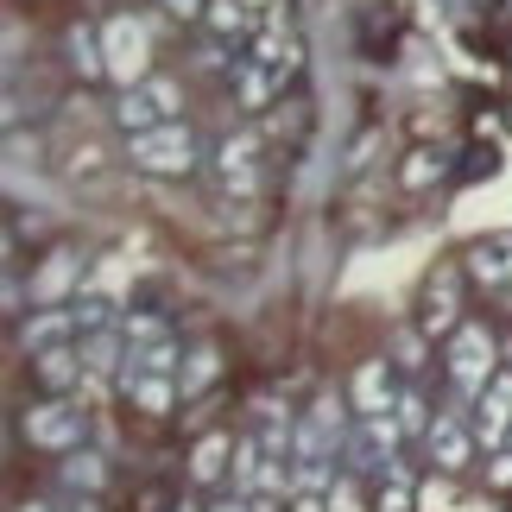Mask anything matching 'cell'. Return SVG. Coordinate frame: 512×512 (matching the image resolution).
Here are the masks:
<instances>
[{"instance_id":"obj_1","label":"cell","mask_w":512,"mask_h":512,"mask_svg":"<svg viewBox=\"0 0 512 512\" xmlns=\"http://www.w3.org/2000/svg\"><path fill=\"white\" fill-rule=\"evenodd\" d=\"M102 57H108V76H114L121 89L146 83V76H152V32H146L133 13L108 19V26H102Z\"/></svg>"},{"instance_id":"obj_2","label":"cell","mask_w":512,"mask_h":512,"mask_svg":"<svg viewBox=\"0 0 512 512\" xmlns=\"http://www.w3.org/2000/svg\"><path fill=\"white\" fill-rule=\"evenodd\" d=\"M449 380H456V392L462 399H475V392L500 373V348H494V336H487L481 323H462L456 336H449Z\"/></svg>"},{"instance_id":"obj_3","label":"cell","mask_w":512,"mask_h":512,"mask_svg":"<svg viewBox=\"0 0 512 512\" xmlns=\"http://www.w3.org/2000/svg\"><path fill=\"white\" fill-rule=\"evenodd\" d=\"M127 159L140 171H159V177H184L196 171V133L190 127H152V133H127Z\"/></svg>"},{"instance_id":"obj_4","label":"cell","mask_w":512,"mask_h":512,"mask_svg":"<svg viewBox=\"0 0 512 512\" xmlns=\"http://www.w3.org/2000/svg\"><path fill=\"white\" fill-rule=\"evenodd\" d=\"M121 336H127L121 380H140V373H171V380H177V336L159 317H127Z\"/></svg>"},{"instance_id":"obj_5","label":"cell","mask_w":512,"mask_h":512,"mask_svg":"<svg viewBox=\"0 0 512 512\" xmlns=\"http://www.w3.org/2000/svg\"><path fill=\"white\" fill-rule=\"evenodd\" d=\"M177 83L171 76H146V83L121 89V102H114V121H121L127 133H152V127H171L177 121Z\"/></svg>"},{"instance_id":"obj_6","label":"cell","mask_w":512,"mask_h":512,"mask_svg":"<svg viewBox=\"0 0 512 512\" xmlns=\"http://www.w3.org/2000/svg\"><path fill=\"white\" fill-rule=\"evenodd\" d=\"M83 430H89V411L76 399H45L26 411V437L38 449H57V456H70V449H83Z\"/></svg>"},{"instance_id":"obj_7","label":"cell","mask_w":512,"mask_h":512,"mask_svg":"<svg viewBox=\"0 0 512 512\" xmlns=\"http://www.w3.org/2000/svg\"><path fill=\"white\" fill-rule=\"evenodd\" d=\"M399 456V424L392 418H354V437H348V468L354 475H373V481H386L392 462Z\"/></svg>"},{"instance_id":"obj_8","label":"cell","mask_w":512,"mask_h":512,"mask_svg":"<svg viewBox=\"0 0 512 512\" xmlns=\"http://www.w3.org/2000/svg\"><path fill=\"white\" fill-rule=\"evenodd\" d=\"M468 424H475L481 443L506 449V437H512V373H506V367L475 392V399H468Z\"/></svg>"},{"instance_id":"obj_9","label":"cell","mask_w":512,"mask_h":512,"mask_svg":"<svg viewBox=\"0 0 512 512\" xmlns=\"http://www.w3.org/2000/svg\"><path fill=\"white\" fill-rule=\"evenodd\" d=\"M215 171H222V190L228 196H253L260 190V133H234V140H222V152H215Z\"/></svg>"},{"instance_id":"obj_10","label":"cell","mask_w":512,"mask_h":512,"mask_svg":"<svg viewBox=\"0 0 512 512\" xmlns=\"http://www.w3.org/2000/svg\"><path fill=\"white\" fill-rule=\"evenodd\" d=\"M475 424L462 418V411H437V424H430V437H424V449H430V462L437 468H449V475H456V468H468V456H475Z\"/></svg>"},{"instance_id":"obj_11","label":"cell","mask_w":512,"mask_h":512,"mask_svg":"<svg viewBox=\"0 0 512 512\" xmlns=\"http://www.w3.org/2000/svg\"><path fill=\"white\" fill-rule=\"evenodd\" d=\"M348 399H354V418H392V405H399V386H392L386 361H361V367H354Z\"/></svg>"},{"instance_id":"obj_12","label":"cell","mask_w":512,"mask_h":512,"mask_svg":"<svg viewBox=\"0 0 512 512\" xmlns=\"http://www.w3.org/2000/svg\"><path fill=\"white\" fill-rule=\"evenodd\" d=\"M19 342H26V354L38 361V354H57V348H70V342H83V329H76V310H38V317L19 329Z\"/></svg>"},{"instance_id":"obj_13","label":"cell","mask_w":512,"mask_h":512,"mask_svg":"<svg viewBox=\"0 0 512 512\" xmlns=\"http://www.w3.org/2000/svg\"><path fill=\"white\" fill-rule=\"evenodd\" d=\"M468 272H475L481 285H506L512 279V228L481 234V241L468 247Z\"/></svg>"},{"instance_id":"obj_14","label":"cell","mask_w":512,"mask_h":512,"mask_svg":"<svg viewBox=\"0 0 512 512\" xmlns=\"http://www.w3.org/2000/svg\"><path fill=\"white\" fill-rule=\"evenodd\" d=\"M253 64H266V70L291 76V70H298V32H291L285 19H266L260 38H253Z\"/></svg>"},{"instance_id":"obj_15","label":"cell","mask_w":512,"mask_h":512,"mask_svg":"<svg viewBox=\"0 0 512 512\" xmlns=\"http://www.w3.org/2000/svg\"><path fill=\"white\" fill-rule=\"evenodd\" d=\"M83 279V260L76 253H51L45 266H38V279H32V304L38 310H51V304H64V291Z\"/></svg>"},{"instance_id":"obj_16","label":"cell","mask_w":512,"mask_h":512,"mask_svg":"<svg viewBox=\"0 0 512 512\" xmlns=\"http://www.w3.org/2000/svg\"><path fill=\"white\" fill-rule=\"evenodd\" d=\"M456 272H437V279H430L424 285V329H430V336H456Z\"/></svg>"},{"instance_id":"obj_17","label":"cell","mask_w":512,"mask_h":512,"mask_svg":"<svg viewBox=\"0 0 512 512\" xmlns=\"http://www.w3.org/2000/svg\"><path fill=\"white\" fill-rule=\"evenodd\" d=\"M222 475H234V437H203L190 449V481H222Z\"/></svg>"},{"instance_id":"obj_18","label":"cell","mask_w":512,"mask_h":512,"mask_svg":"<svg viewBox=\"0 0 512 512\" xmlns=\"http://www.w3.org/2000/svg\"><path fill=\"white\" fill-rule=\"evenodd\" d=\"M121 386H127V399L140 405V411H152V418H159V411H171V399L184 392L171 373H140V380H121Z\"/></svg>"},{"instance_id":"obj_19","label":"cell","mask_w":512,"mask_h":512,"mask_svg":"<svg viewBox=\"0 0 512 512\" xmlns=\"http://www.w3.org/2000/svg\"><path fill=\"white\" fill-rule=\"evenodd\" d=\"M38 380H45L51 392H70L76 380H83V354H76V348H57V354H38Z\"/></svg>"},{"instance_id":"obj_20","label":"cell","mask_w":512,"mask_h":512,"mask_svg":"<svg viewBox=\"0 0 512 512\" xmlns=\"http://www.w3.org/2000/svg\"><path fill=\"white\" fill-rule=\"evenodd\" d=\"M234 89H241V102H247V108H266L272 95L285 89V76H279V70H266V64H253V57H247V64H241V83H234Z\"/></svg>"},{"instance_id":"obj_21","label":"cell","mask_w":512,"mask_h":512,"mask_svg":"<svg viewBox=\"0 0 512 512\" xmlns=\"http://www.w3.org/2000/svg\"><path fill=\"white\" fill-rule=\"evenodd\" d=\"M70 64L83 76H108V57H102V32L95 26H70Z\"/></svg>"},{"instance_id":"obj_22","label":"cell","mask_w":512,"mask_h":512,"mask_svg":"<svg viewBox=\"0 0 512 512\" xmlns=\"http://www.w3.org/2000/svg\"><path fill=\"white\" fill-rule=\"evenodd\" d=\"M102 481H108L102 456H89V449H70V456H64V487H76V494H95Z\"/></svg>"},{"instance_id":"obj_23","label":"cell","mask_w":512,"mask_h":512,"mask_svg":"<svg viewBox=\"0 0 512 512\" xmlns=\"http://www.w3.org/2000/svg\"><path fill=\"white\" fill-rule=\"evenodd\" d=\"M203 19H209L222 38H247V32H253V7H247V0H209Z\"/></svg>"},{"instance_id":"obj_24","label":"cell","mask_w":512,"mask_h":512,"mask_svg":"<svg viewBox=\"0 0 512 512\" xmlns=\"http://www.w3.org/2000/svg\"><path fill=\"white\" fill-rule=\"evenodd\" d=\"M392 424H399V437H430V411H424V399L418 392H399V405H392Z\"/></svg>"},{"instance_id":"obj_25","label":"cell","mask_w":512,"mask_h":512,"mask_svg":"<svg viewBox=\"0 0 512 512\" xmlns=\"http://www.w3.org/2000/svg\"><path fill=\"white\" fill-rule=\"evenodd\" d=\"M76 329L83 336H95V329H114V298H102V291H89V298H76Z\"/></svg>"},{"instance_id":"obj_26","label":"cell","mask_w":512,"mask_h":512,"mask_svg":"<svg viewBox=\"0 0 512 512\" xmlns=\"http://www.w3.org/2000/svg\"><path fill=\"white\" fill-rule=\"evenodd\" d=\"M380 512H418V487L405 481V468H392L380 481Z\"/></svg>"},{"instance_id":"obj_27","label":"cell","mask_w":512,"mask_h":512,"mask_svg":"<svg viewBox=\"0 0 512 512\" xmlns=\"http://www.w3.org/2000/svg\"><path fill=\"white\" fill-rule=\"evenodd\" d=\"M209 380H215V348H196L190 367H177V386H184V399H190V392H203Z\"/></svg>"},{"instance_id":"obj_28","label":"cell","mask_w":512,"mask_h":512,"mask_svg":"<svg viewBox=\"0 0 512 512\" xmlns=\"http://www.w3.org/2000/svg\"><path fill=\"white\" fill-rule=\"evenodd\" d=\"M329 512H361V487H354L348 475H342L336 487H329Z\"/></svg>"},{"instance_id":"obj_29","label":"cell","mask_w":512,"mask_h":512,"mask_svg":"<svg viewBox=\"0 0 512 512\" xmlns=\"http://www.w3.org/2000/svg\"><path fill=\"white\" fill-rule=\"evenodd\" d=\"M165 13H177V19H196V13H209V0H159Z\"/></svg>"},{"instance_id":"obj_30","label":"cell","mask_w":512,"mask_h":512,"mask_svg":"<svg viewBox=\"0 0 512 512\" xmlns=\"http://www.w3.org/2000/svg\"><path fill=\"white\" fill-rule=\"evenodd\" d=\"M443 506H449V494H443V487H437V481H430V487H424V494H418V512H443Z\"/></svg>"},{"instance_id":"obj_31","label":"cell","mask_w":512,"mask_h":512,"mask_svg":"<svg viewBox=\"0 0 512 512\" xmlns=\"http://www.w3.org/2000/svg\"><path fill=\"white\" fill-rule=\"evenodd\" d=\"M487 475H494V487H512V449H500V456H494V468H487Z\"/></svg>"},{"instance_id":"obj_32","label":"cell","mask_w":512,"mask_h":512,"mask_svg":"<svg viewBox=\"0 0 512 512\" xmlns=\"http://www.w3.org/2000/svg\"><path fill=\"white\" fill-rule=\"evenodd\" d=\"M291 512H329V494H291Z\"/></svg>"},{"instance_id":"obj_33","label":"cell","mask_w":512,"mask_h":512,"mask_svg":"<svg viewBox=\"0 0 512 512\" xmlns=\"http://www.w3.org/2000/svg\"><path fill=\"white\" fill-rule=\"evenodd\" d=\"M209 512H253V506H247V500H241V494H228V500H215V506H209Z\"/></svg>"},{"instance_id":"obj_34","label":"cell","mask_w":512,"mask_h":512,"mask_svg":"<svg viewBox=\"0 0 512 512\" xmlns=\"http://www.w3.org/2000/svg\"><path fill=\"white\" fill-rule=\"evenodd\" d=\"M19 512H57V506H45V500H32V506H19Z\"/></svg>"},{"instance_id":"obj_35","label":"cell","mask_w":512,"mask_h":512,"mask_svg":"<svg viewBox=\"0 0 512 512\" xmlns=\"http://www.w3.org/2000/svg\"><path fill=\"white\" fill-rule=\"evenodd\" d=\"M177 512H203V506H177Z\"/></svg>"},{"instance_id":"obj_36","label":"cell","mask_w":512,"mask_h":512,"mask_svg":"<svg viewBox=\"0 0 512 512\" xmlns=\"http://www.w3.org/2000/svg\"><path fill=\"white\" fill-rule=\"evenodd\" d=\"M247 7H266V0H247Z\"/></svg>"},{"instance_id":"obj_37","label":"cell","mask_w":512,"mask_h":512,"mask_svg":"<svg viewBox=\"0 0 512 512\" xmlns=\"http://www.w3.org/2000/svg\"><path fill=\"white\" fill-rule=\"evenodd\" d=\"M506 449H512V437H506Z\"/></svg>"}]
</instances>
